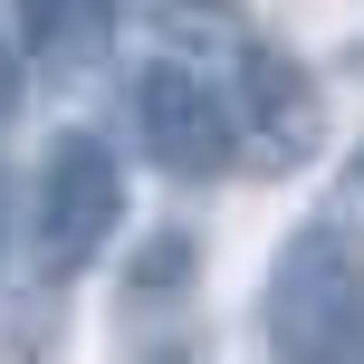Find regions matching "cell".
Instances as JSON below:
<instances>
[{"label":"cell","mask_w":364,"mask_h":364,"mask_svg":"<svg viewBox=\"0 0 364 364\" xmlns=\"http://www.w3.org/2000/svg\"><path fill=\"white\" fill-rule=\"evenodd\" d=\"M355 182H364V154H355Z\"/></svg>","instance_id":"8"},{"label":"cell","mask_w":364,"mask_h":364,"mask_svg":"<svg viewBox=\"0 0 364 364\" xmlns=\"http://www.w3.org/2000/svg\"><path fill=\"white\" fill-rule=\"evenodd\" d=\"M10 230H19V182H10V164H0V269H10Z\"/></svg>","instance_id":"7"},{"label":"cell","mask_w":364,"mask_h":364,"mask_svg":"<svg viewBox=\"0 0 364 364\" xmlns=\"http://www.w3.org/2000/svg\"><path fill=\"white\" fill-rule=\"evenodd\" d=\"M115 230H125V164H115V144L87 134V125L48 134V154L29 173V269L48 288H68V278H87L115 250Z\"/></svg>","instance_id":"3"},{"label":"cell","mask_w":364,"mask_h":364,"mask_svg":"<svg viewBox=\"0 0 364 364\" xmlns=\"http://www.w3.org/2000/svg\"><path fill=\"white\" fill-rule=\"evenodd\" d=\"M19 96H29V68H19L10 29H0V125H10V115H19Z\"/></svg>","instance_id":"6"},{"label":"cell","mask_w":364,"mask_h":364,"mask_svg":"<svg viewBox=\"0 0 364 364\" xmlns=\"http://www.w3.org/2000/svg\"><path fill=\"white\" fill-rule=\"evenodd\" d=\"M164 58H182V68L220 96L240 154H259L269 173H288V164L316 154V134H326L316 77L297 68L278 38H259L230 0H173V10H164Z\"/></svg>","instance_id":"1"},{"label":"cell","mask_w":364,"mask_h":364,"mask_svg":"<svg viewBox=\"0 0 364 364\" xmlns=\"http://www.w3.org/2000/svg\"><path fill=\"white\" fill-rule=\"evenodd\" d=\"M259 346L278 364H364V240L297 220L259 278Z\"/></svg>","instance_id":"2"},{"label":"cell","mask_w":364,"mask_h":364,"mask_svg":"<svg viewBox=\"0 0 364 364\" xmlns=\"http://www.w3.org/2000/svg\"><path fill=\"white\" fill-rule=\"evenodd\" d=\"M19 10V68H38V77H87V68H106V48H115V0H10Z\"/></svg>","instance_id":"5"},{"label":"cell","mask_w":364,"mask_h":364,"mask_svg":"<svg viewBox=\"0 0 364 364\" xmlns=\"http://www.w3.org/2000/svg\"><path fill=\"white\" fill-rule=\"evenodd\" d=\"M134 134H144V154L173 182H220L240 164V134H230V115H220V96L201 87L182 58H154V68L134 77Z\"/></svg>","instance_id":"4"}]
</instances>
